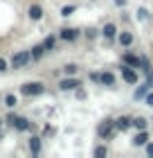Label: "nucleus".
<instances>
[{"label":"nucleus","instance_id":"1","mask_svg":"<svg viewBox=\"0 0 153 158\" xmlns=\"http://www.w3.org/2000/svg\"><path fill=\"white\" fill-rule=\"evenodd\" d=\"M30 61H32V52H27V50H25V52H16V54L11 56L9 66H11L14 70H20V68H25Z\"/></svg>","mask_w":153,"mask_h":158},{"label":"nucleus","instance_id":"2","mask_svg":"<svg viewBox=\"0 0 153 158\" xmlns=\"http://www.w3.org/2000/svg\"><path fill=\"white\" fill-rule=\"evenodd\" d=\"M43 90H45V86L41 81H30V84L20 86V93H23V95H41Z\"/></svg>","mask_w":153,"mask_h":158},{"label":"nucleus","instance_id":"3","mask_svg":"<svg viewBox=\"0 0 153 158\" xmlns=\"http://www.w3.org/2000/svg\"><path fill=\"white\" fill-rule=\"evenodd\" d=\"M7 124L14 127V129H18V131H27L30 129V120H25V118H18V115H7Z\"/></svg>","mask_w":153,"mask_h":158},{"label":"nucleus","instance_id":"4","mask_svg":"<svg viewBox=\"0 0 153 158\" xmlns=\"http://www.w3.org/2000/svg\"><path fill=\"white\" fill-rule=\"evenodd\" d=\"M122 77H124V81H126V84H137V73H135V68L126 66V63L122 66Z\"/></svg>","mask_w":153,"mask_h":158},{"label":"nucleus","instance_id":"5","mask_svg":"<svg viewBox=\"0 0 153 158\" xmlns=\"http://www.w3.org/2000/svg\"><path fill=\"white\" fill-rule=\"evenodd\" d=\"M113 129H115V120H106L104 124L99 127V135H101V138H111Z\"/></svg>","mask_w":153,"mask_h":158},{"label":"nucleus","instance_id":"6","mask_svg":"<svg viewBox=\"0 0 153 158\" xmlns=\"http://www.w3.org/2000/svg\"><path fill=\"white\" fill-rule=\"evenodd\" d=\"M79 86H81L79 79H63V81L59 84V88H61V90H77Z\"/></svg>","mask_w":153,"mask_h":158},{"label":"nucleus","instance_id":"7","mask_svg":"<svg viewBox=\"0 0 153 158\" xmlns=\"http://www.w3.org/2000/svg\"><path fill=\"white\" fill-rule=\"evenodd\" d=\"M59 36H61L63 41H74V39L79 36V30H74V27H63Z\"/></svg>","mask_w":153,"mask_h":158},{"label":"nucleus","instance_id":"8","mask_svg":"<svg viewBox=\"0 0 153 158\" xmlns=\"http://www.w3.org/2000/svg\"><path fill=\"white\" fill-rule=\"evenodd\" d=\"M147 142H149V133H147V129H142V131L133 138V145H135V147H144Z\"/></svg>","mask_w":153,"mask_h":158},{"label":"nucleus","instance_id":"9","mask_svg":"<svg viewBox=\"0 0 153 158\" xmlns=\"http://www.w3.org/2000/svg\"><path fill=\"white\" fill-rule=\"evenodd\" d=\"M133 127V120L131 118H119V120H115V129L117 131H126V129Z\"/></svg>","mask_w":153,"mask_h":158},{"label":"nucleus","instance_id":"10","mask_svg":"<svg viewBox=\"0 0 153 158\" xmlns=\"http://www.w3.org/2000/svg\"><path fill=\"white\" fill-rule=\"evenodd\" d=\"M122 61L126 63V66H131V68H140V56H135V54H131V52L124 54Z\"/></svg>","mask_w":153,"mask_h":158},{"label":"nucleus","instance_id":"11","mask_svg":"<svg viewBox=\"0 0 153 158\" xmlns=\"http://www.w3.org/2000/svg\"><path fill=\"white\" fill-rule=\"evenodd\" d=\"M99 84H101V86H115V75H113V73H101Z\"/></svg>","mask_w":153,"mask_h":158},{"label":"nucleus","instance_id":"12","mask_svg":"<svg viewBox=\"0 0 153 158\" xmlns=\"http://www.w3.org/2000/svg\"><path fill=\"white\" fill-rule=\"evenodd\" d=\"M30 18H32V20H41V18H43V9H41L38 5H32V7H30Z\"/></svg>","mask_w":153,"mask_h":158},{"label":"nucleus","instance_id":"13","mask_svg":"<svg viewBox=\"0 0 153 158\" xmlns=\"http://www.w3.org/2000/svg\"><path fill=\"white\" fill-rule=\"evenodd\" d=\"M104 36L106 39H115V36H117V27H115V23H108L104 27Z\"/></svg>","mask_w":153,"mask_h":158},{"label":"nucleus","instance_id":"14","mask_svg":"<svg viewBox=\"0 0 153 158\" xmlns=\"http://www.w3.org/2000/svg\"><path fill=\"white\" fill-rule=\"evenodd\" d=\"M30 152H32L34 156L41 154V138H32V140H30Z\"/></svg>","mask_w":153,"mask_h":158},{"label":"nucleus","instance_id":"15","mask_svg":"<svg viewBox=\"0 0 153 158\" xmlns=\"http://www.w3.org/2000/svg\"><path fill=\"white\" fill-rule=\"evenodd\" d=\"M119 43H122L124 48H128L131 43H133V34H131V32H122L119 34Z\"/></svg>","mask_w":153,"mask_h":158},{"label":"nucleus","instance_id":"16","mask_svg":"<svg viewBox=\"0 0 153 158\" xmlns=\"http://www.w3.org/2000/svg\"><path fill=\"white\" fill-rule=\"evenodd\" d=\"M133 127L137 129V131H142V129H147V120H144V118H135L133 120Z\"/></svg>","mask_w":153,"mask_h":158},{"label":"nucleus","instance_id":"17","mask_svg":"<svg viewBox=\"0 0 153 158\" xmlns=\"http://www.w3.org/2000/svg\"><path fill=\"white\" fill-rule=\"evenodd\" d=\"M43 52H45V48H43V45H36V48L32 50V59H41Z\"/></svg>","mask_w":153,"mask_h":158},{"label":"nucleus","instance_id":"18","mask_svg":"<svg viewBox=\"0 0 153 158\" xmlns=\"http://www.w3.org/2000/svg\"><path fill=\"white\" fill-rule=\"evenodd\" d=\"M149 88H151V84L147 81V86H142V88H137V90H135V97H137V99H140V97H144V95H147V90H149Z\"/></svg>","mask_w":153,"mask_h":158},{"label":"nucleus","instance_id":"19","mask_svg":"<svg viewBox=\"0 0 153 158\" xmlns=\"http://www.w3.org/2000/svg\"><path fill=\"white\" fill-rule=\"evenodd\" d=\"M5 104H7V106H11V109H14V106L18 104V97H16V95H7V97H5Z\"/></svg>","mask_w":153,"mask_h":158},{"label":"nucleus","instance_id":"20","mask_svg":"<svg viewBox=\"0 0 153 158\" xmlns=\"http://www.w3.org/2000/svg\"><path fill=\"white\" fill-rule=\"evenodd\" d=\"M54 43H56V39H54V36H47V39H45V43H43V48H45V50H54Z\"/></svg>","mask_w":153,"mask_h":158},{"label":"nucleus","instance_id":"21","mask_svg":"<svg viewBox=\"0 0 153 158\" xmlns=\"http://www.w3.org/2000/svg\"><path fill=\"white\" fill-rule=\"evenodd\" d=\"M74 9H77V7H74V5H70V7H63V9H61V14H63V16H70V14L74 11Z\"/></svg>","mask_w":153,"mask_h":158},{"label":"nucleus","instance_id":"22","mask_svg":"<svg viewBox=\"0 0 153 158\" xmlns=\"http://www.w3.org/2000/svg\"><path fill=\"white\" fill-rule=\"evenodd\" d=\"M63 70H65V75H74L77 73V66H74V63H70V66H65Z\"/></svg>","mask_w":153,"mask_h":158},{"label":"nucleus","instance_id":"23","mask_svg":"<svg viewBox=\"0 0 153 158\" xmlns=\"http://www.w3.org/2000/svg\"><path fill=\"white\" fill-rule=\"evenodd\" d=\"M95 156H106V147H97L95 149Z\"/></svg>","mask_w":153,"mask_h":158},{"label":"nucleus","instance_id":"24","mask_svg":"<svg viewBox=\"0 0 153 158\" xmlns=\"http://www.w3.org/2000/svg\"><path fill=\"white\" fill-rule=\"evenodd\" d=\"M147 16H149V14H147V9H140V11H137V18H140V20H144Z\"/></svg>","mask_w":153,"mask_h":158},{"label":"nucleus","instance_id":"25","mask_svg":"<svg viewBox=\"0 0 153 158\" xmlns=\"http://www.w3.org/2000/svg\"><path fill=\"white\" fill-rule=\"evenodd\" d=\"M147 154L153 156V142H147Z\"/></svg>","mask_w":153,"mask_h":158},{"label":"nucleus","instance_id":"26","mask_svg":"<svg viewBox=\"0 0 153 158\" xmlns=\"http://www.w3.org/2000/svg\"><path fill=\"white\" fill-rule=\"evenodd\" d=\"M144 97H147V104L153 106V93H149V95H144Z\"/></svg>","mask_w":153,"mask_h":158},{"label":"nucleus","instance_id":"27","mask_svg":"<svg viewBox=\"0 0 153 158\" xmlns=\"http://www.w3.org/2000/svg\"><path fill=\"white\" fill-rule=\"evenodd\" d=\"M5 70H7V61L0 59V73H5Z\"/></svg>","mask_w":153,"mask_h":158},{"label":"nucleus","instance_id":"28","mask_svg":"<svg viewBox=\"0 0 153 158\" xmlns=\"http://www.w3.org/2000/svg\"><path fill=\"white\" fill-rule=\"evenodd\" d=\"M149 79H151V81H153V68H151V73H149Z\"/></svg>","mask_w":153,"mask_h":158},{"label":"nucleus","instance_id":"29","mask_svg":"<svg viewBox=\"0 0 153 158\" xmlns=\"http://www.w3.org/2000/svg\"><path fill=\"white\" fill-rule=\"evenodd\" d=\"M115 2H117V5H124V2H126V0H115Z\"/></svg>","mask_w":153,"mask_h":158},{"label":"nucleus","instance_id":"30","mask_svg":"<svg viewBox=\"0 0 153 158\" xmlns=\"http://www.w3.org/2000/svg\"><path fill=\"white\" fill-rule=\"evenodd\" d=\"M0 102H2V99H0Z\"/></svg>","mask_w":153,"mask_h":158},{"label":"nucleus","instance_id":"31","mask_svg":"<svg viewBox=\"0 0 153 158\" xmlns=\"http://www.w3.org/2000/svg\"><path fill=\"white\" fill-rule=\"evenodd\" d=\"M0 124H2V122H0Z\"/></svg>","mask_w":153,"mask_h":158}]
</instances>
